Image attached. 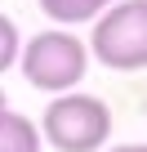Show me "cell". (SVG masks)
Wrapping results in <instances>:
<instances>
[{
    "mask_svg": "<svg viewBox=\"0 0 147 152\" xmlns=\"http://www.w3.org/2000/svg\"><path fill=\"white\" fill-rule=\"evenodd\" d=\"M22 81L40 94H67L89 76V45L80 36H71V27H45L36 36H27L22 54Z\"/></svg>",
    "mask_w": 147,
    "mask_h": 152,
    "instance_id": "obj_1",
    "label": "cell"
},
{
    "mask_svg": "<svg viewBox=\"0 0 147 152\" xmlns=\"http://www.w3.org/2000/svg\"><path fill=\"white\" fill-rule=\"evenodd\" d=\"M40 139L54 152H103L112 139V107L98 94H54L40 116Z\"/></svg>",
    "mask_w": 147,
    "mask_h": 152,
    "instance_id": "obj_2",
    "label": "cell"
},
{
    "mask_svg": "<svg viewBox=\"0 0 147 152\" xmlns=\"http://www.w3.org/2000/svg\"><path fill=\"white\" fill-rule=\"evenodd\" d=\"M89 58H98L112 72L147 67V0H116L94 18Z\"/></svg>",
    "mask_w": 147,
    "mask_h": 152,
    "instance_id": "obj_3",
    "label": "cell"
},
{
    "mask_svg": "<svg viewBox=\"0 0 147 152\" xmlns=\"http://www.w3.org/2000/svg\"><path fill=\"white\" fill-rule=\"evenodd\" d=\"M40 125L14 107H0V152H40Z\"/></svg>",
    "mask_w": 147,
    "mask_h": 152,
    "instance_id": "obj_4",
    "label": "cell"
},
{
    "mask_svg": "<svg viewBox=\"0 0 147 152\" xmlns=\"http://www.w3.org/2000/svg\"><path fill=\"white\" fill-rule=\"evenodd\" d=\"M107 5L116 0H40V14L54 18V27H80V23H94Z\"/></svg>",
    "mask_w": 147,
    "mask_h": 152,
    "instance_id": "obj_5",
    "label": "cell"
},
{
    "mask_svg": "<svg viewBox=\"0 0 147 152\" xmlns=\"http://www.w3.org/2000/svg\"><path fill=\"white\" fill-rule=\"evenodd\" d=\"M18 54H22V31L9 14H0V72L18 67Z\"/></svg>",
    "mask_w": 147,
    "mask_h": 152,
    "instance_id": "obj_6",
    "label": "cell"
},
{
    "mask_svg": "<svg viewBox=\"0 0 147 152\" xmlns=\"http://www.w3.org/2000/svg\"><path fill=\"white\" fill-rule=\"evenodd\" d=\"M103 152H147V143H112V148H103Z\"/></svg>",
    "mask_w": 147,
    "mask_h": 152,
    "instance_id": "obj_7",
    "label": "cell"
},
{
    "mask_svg": "<svg viewBox=\"0 0 147 152\" xmlns=\"http://www.w3.org/2000/svg\"><path fill=\"white\" fill-rule=\"evenodd\" d=\"M0 107H9V99H5V90H0Z\"/></svg>",
    "mask_w": 147,
    "mask_h": 152,
    "instance_id": "obj_8",
    "label": "cell"
}]
</instances>
